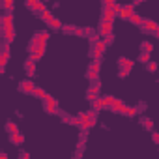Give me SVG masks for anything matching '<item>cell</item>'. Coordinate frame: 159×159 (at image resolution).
<instances>
[{
  "label": "cell",
  "mask_w": 159,
  "mask_h": 159,
  "mask_svg": "<svg viewBox=\"0 0 159 159\" xmlns=\"http://www.w3.org/2000/svg\"><path fill=\"white\" fill-rule=\"evenodd\" d=\"M105 47H107V43H105L103 36H94V49H92V58H94V60H101V56H103V52H105Z\"/></svg>",
  "instance_id": "cell-1"
},
{
  "label": "cell",
  "mask_w": 159,
  "mask_h": 159,
  "mask_svg": "<svg viewBox=\"0 0 159 159\" xmlns=\"http://www.w3.org/2000/svg\"><path fill=\"white\" fill-rule=\"evenodd\" d=\"M43 107H45V111L49 112V114H56V111H58V105H56V99L51 96V94H47L45 98H43Z\"/></svg>",
  "instance_id": "cell-2"
},
{
  "label": "cell",
  "mask_w": 159,
  "mask_h": 159,
  "mask_svg": "<svg viewBox=\"0 0 159 159\" xmlns=\"http://www.w3.org/2000/svg\"><path fill=\"white\" fill-rule=\"evenodd\" d=\"M99 69H101V62L99 60H94L86 71V77L90 79V81H98V75H99Z\"/></svg>",
  "instance_id": "cell-3"
},
{
  "label": "cell",
  "mask_w": 159,
  "mask_h": 159,
  "mask_svg": "<svg viewBox=\"0 0 159 159\" xmlns=\"http://www.w3.org/2000/svg\"><path fill=\"white\" fill-rule=\"evenodd\" d=\"M19 90H21L23 94H34L36 84L30 81V79H25V81H21V83H19Z\"/></svg>",
  "instance_id": "cell-4"
},
{
  "label": "cell",
  "mask_w": 159,
  "mask_h": 159,
  "mask_svg": "<svg viewBox=\"0 0 159 159\" xmlns=\"http://www.w3.org/2000/svg\"><path fill=\"white\" fill-rule=\"evenodd\" d=\"M140 28H142L144 32H152V34H155V30L159 28V25H157L155 21H152V19H142Z\"/></svg>",
  "instance_id": "cell-5"
},
{
  "label": "cell",
  "mask_w": 159,
  "mask_h": 159,
  "mask_svg": "<svg viewBox=\"0 0 159 159\" xmlns=\"http://www.w3.org/2000/svg\"><path fill=\"white\" fill-rule=\"evenodd\" d=\"M111 111H112V112H120V114H125V111H127V105H125L122 99H114V103L111 105Z\"/></svg>",
  "instance_id": "cell-6"
},
{
  "label": "cell",
  "mask_w": 159,
  "mask_h": 159,
  "mask_svg": "<svg viewBox=\"0 0 159 159\" xmlns=\"http://www.w3.org/2000/svg\"><path fill=\"white\" fill-rule=\"evenodd\" d=\"M2 30H13V15L11 13L2 15Z\"/></svg>",
  "instance_id": "cell-7"
},
{
  "label": "cell",
  "mask_w": 159,
  "mask_h": 159,
  "mask_svg": "<svg viewBox=\"0 0 159 159\" xmlns=\"http://www.w3.org/2000/svg\"><path fill=\"white\" fill-rule=\"evenodd\" d=\"M133 11H135V4H125V6H122V10H120V17H122V19H129V17L133 15Z\"/></svg>",
  "instance_id": "cell-8"
},
{
  "label": "cell",
  "mask_w": 159,
  "mask_h": 159,
  "mask_svg": "<svg viewBox=\"0 0 159 159\" xmlns=\"http://www.w3.org/2000/svg\"><path fill=\"white\" fill-rule=\"evenodd\" d=\"M116 11L111 8V6H105V10H103V17H101V21H112L114 23V19H116Z\"/></svg>",
  "instance_id": "cell-9"
},
{
  "label": "cell",
  "mask_w": 159,
  "mask_h": 159,
  "mask_svg": "<svg viewBox=\"0 0 159 159\" xmlns=\"http://www.w3.org/2000/svg\"><path fill=\"white\" fill-rule=\"evenodd\" d=\"M112 21H101V25H99V32H101V36H109V34H112Z\"/></svg>",
  "instance_id": "cell-10"
},
{
  "label": "cell",
  "mask_w": 159,
  "mask_h": 159,
  "mask_svg": "<svg viewBox=\"0 0 159 159\" xmlns=\"http://www.w3.org/2000/svg\"><path fill=\"white\" fill-rule=\"evenodd\" d=\"M10 140H11V144H15V146H21V144L25 142V135H23V133H19V131H15V133H10Z\"/></svg>",
  "instance_id": "cell-11"
},
{
  "label": "cell",
  "mask_w": 159,
  "mask_h": 159,
  "mask_svg": "<svg viewBox=\"0 0 159 159\" xmlns=\"http://www.w3.org/2000/svg\"><path fill=\"white\" fill-rule=\"evenodd\" d=\"M25 71H26V75H28V77H32V75L36 73V60L28 58V60L25 62Z\"/></svg>",
  "instance_id": "cell-12"
},
{
  "label": "cell",
  "mask_w": 159,
  "mask_h": 159,
  "mask_svg": "<svg viewBox=\"0 0 159 159\" xmlns=\"http://www.w3.org/2000/svg\"><path fill=\"white\" fill-rule=\"evenodd\" d=\"M118 66H120V67H127V69H131V67L135 66V62L129 60V58H125V56H120V58H118Z\"/></svg>",
  "instance_id": "cell-13"
},
{
  "label": "cell",
  "mask_w": 159,
  "mask_h": 159,
  "mask_svg": "<svg viewBox=\"0 0 159 159\" xmlns=\"http://www.w3.org/2000/svg\"><path fill=\"white\" fill-rule=\"evenodd\" d=\"M8 58H10V52L2 51V56H0V71H6V64H8Z\"/></svg>",
  "instance_id": "cell-14"
},
{
  "label": "cell",
  "mask_w": 159,
  "mask_h": 159,
  "mask_svg": "<svg viewBox=\"0 0 159 159\" xmlns=\"http://www.w3.org/2000/svg\"><path fill=\"white\" fill-rule=\"evenodd\" d=\"M39 17H41V21H43L45 25H49V23H51V21L54 19V17H52V13H51L49 10H45V11H41V13H39Z\"/></svg>",
  "instance_id": "cell-15"
},
{
  "label": "cell",
  "mask_w": 159,
  "mask_h": 159,
  "mask_svg": "<svg viewBox=\"0 0 159 159\" xmlns=\"http://www.w3.org/2000/svg\"><path fill=\"white\" fill-rule=\"evenodd\" d=\"M43 52H45V47H38V51H36V52H32V54H30V58L38 62V60H41V58H43Z\"/></svg>",
  "instance_id": "cell-16"
},
{
  "label": "cell",
  "mask_w": 159,
  "mask_h": 159,
  "mask_svg": "<svg viewBox=\"0 0 159 159\" xmlns=\"http://www.w3.org/2000/svg\"><path fill=\"white\" fill-rule=\"evenodd\" d=\"M6 131H8V133H15V131H19V125H17L15 122L8 120V122H6Z\"/></svg>",
  "instance_id": "cell-17"
},
{
  "label": "cell",
  "mask_w": 159,
  "mask_h": 159,
  "mask_svg": "<svg viewBox=\"0 0 159 159\" xmlns=\"http://www.w3.org/2000/svg\"><path fill=\"white\" fill-rule=\"evenodd\" d=\"M47 8H45V4L41 2V0H36L34 2V8H32V11H38V13H41V11H45Z\"/></svg>",
  "instance_id": "cell-18"
},
{
  "label": "cell",
  "mask_w": 159,
  "mask_h": 159,
  "mask_svg": "<svg viewBox=\"0 0 159 159\" xmlns=\"http://www.w3.org/2000/svg\"><path fill=\"white\" fill-rule=\"evenodd\" d=\"M2 36L6 41H13L15 39V30H2Z\"/></svg>",
  "instance_id": "cell-19"
},
{
  "label": "cell",
  "mask_w": 159,
  "mask_h": 159,
  "mask_svg": "<svg viewBox=\"0 0 159 159\" xmlns=\"http://www.w3.org/2000/svg\"><path fill=\"white\" fill-rule=\"evenodd\" d=\"M49 41V32H39V47H47Z\"/></svg>",
  "instance_id": "cell-20"
},
{
  "label": "cell",
  "mask_w": 159,
  "mask_h": 159,
  "mask_svg": "<svg viewBox=\"0 0 159 159\" xmlns=\"http://www.w3.org/2000/svg\"><path fill=\"white\" fill-rule=\"evenodd\" d=\"M142 127L152 131V129H153V120H152V118H148V116H144V118H142Z\"/></svg>",
  "instance_id": "cell-21"
},
{
  "label": "cell",
  "mask_w": 159,
  "mask_h": 159,
  "mask_svg": "<svg viewBox=\"0 0 159 159\" xmlns=\"http://www.w3.org/2000/svg\"><path fill=\"white\" fill-rule=\"evenodd\" d=\"M49 26H51L52 30H62V26H64V25L60 23V19H56V17H54V19L49 23Z\"/></svg>",
  "instance_id": "cell-22"
},
{
  "label": "cell",
  "mask_w": 159,
  "mask_h": 159,
  "mask_svg": "<svg viewBox=\"0 0 159 159\" xmlns=\"http://www.w3.org/2000/svg\"><path fill=\"white\" fill-rule=\"evenodd\" d=\"M140 49H142L144 52H152V51H153V43H152V41H142V43H140Z\"/></svg>",
  "instance_id": "cell-23"
},
{
  "label": "cell",
  "mask_w": 159,
  "mask_h": 159,
  "mask_svg": "<svg viewBox=\"0 0 159 159\" xmlns=\"http://www.w3.org/2000/svg\"><path fill=\"white\" fill-rule=\"evenodd\" d=\"M129 21H131V23H133V25H139V26H140V25H142V17H140V15H139V13H135V11H133V15H131V17H129Z\"/></svg>",
  "instance_id": "cell-24"
},
{
  "label": "cell",
  "mask_w": 159,
  "mask_h": 159,
  "mask_svg": "<svg viewBox=\"0 0 159 159\" xmlns=\"http://www.w3.org/2000/svg\"><path fill=\"white\" fill-rule=\"evenodd\" d=\"M92 107H94L96 111H99V109H103V107H105V101H103V98H98L96 101H92Z\"/></svg>",
  "instance_id": "cell-25"
},
{
  "label": "cell",
  "mask_w": 159,
  "mask_h": 159,
  "mask_svg": "<svg viewBox=\"0 0 159 159\" xmlns=\"http://www.w3.org/2000/svg\"><path fill=\"white\" fill-rule=\"evenodd\" d=\"M32 96H36V98H39V99H43L45 96H47V92L43 90V88H39V86H36V90H34V94Z\"/></svg>",
  "instance_id": "cell-26"
},
{
  "label": "cell",
  "mask_w": 159,
  "mask_h": 159,
  "mask_svg": "<svg viewBox=\"0 0 159 159\" xmlns=\"http://www.w3.org/2000/svg\"><path fill=\"white\" fill-rule=\"evenodd\" d=\"M139 62H142V64H148L150 62V52H140V56H139Z\"/></svg>",
  "instance_id": "cell-27"
},
{
  "label": "cell",
  "mask_w": 159,
  "mask_h": 159,
  "mask_svg": "<svg viewBox=\"0 0 159 159\" xmlns=\"http://www.w3.org/2000/svg\"><path fill=\"white\" fill-rule=\"evenodd\" d=\"M73 34H75V36H86V28H81V26H73Z\"/></svg>",
  "instance_id": "cell-28"
},
{
  "label": "cell",
  "mask_w": 159,
  "mask_h": 159,
  "mask_svg": "<svg viewBox=\"0 0 159 159\" xmlns=\"http://www.w3.org/2000/svg\"><path fill=\"white\" fill-rule=\"evenodd\" d=\"M99 84H92L90 88H88V94H96V96H99Z\"/></svg>",
  "instance_id": "cell-29"
},
{
  "label": "cell",
  "mask_w": 159,
  "mask_h": 159,
  "mask_svg": "<svg viewBox=\"0 0 159 159\" xmlns=\"http://www.w3.org/2000/svg\"><path fill=\"white\" fill-rule=\"evenodd\" d=\"M114 99H116V98H112V96H105V98H103V101H105V107H109V109H111V105L114 103Z\"/></svg>",
  "instance_id": "cell-30"
},
{
  "label": "cell",
  "mask_w": 159,
  "mask_h": 159,
  "mask_svg": "<svg viewBox=\"0 0 159 159\" xmlns=\"http://www.w3.org/2000/svg\"><path fill=\"white\" fill-rule=\"evenodd\" d=\"M129 71H131V69H127V67H120V71H118V75H120V79H125V77L129 75Z\"/></svg>",
  "instance_id": "cell-31"
},
{
  "label": "cell",
  "mask_w": 159,
  "mask_h": 159,
  "mask_svg": "<svg viewBox=\"0 0 159 159\" xmlns=\"http://www.w3.org/2000/svg\"><path fill=\"white\" fill-rule=\"evenodd\" d=\"M146 67H148V71H152V73H153V71H157V64H155V62H152V60L146 64Z\"/></svg>",
  "instance_id": "cell-32"
},
{
  "label": "cell",
  "mask_w": 159,
  "mask_h": 159,
  "mask_svg": "<svg viewBox=\"0 0 159 159\" xmlns=\"http://www.w3.org/2000/svg\"><path fill=\"white\" fill-rule=\"evenodd\" d=\"M2 6H4V10H11L13 8V0H2Z\"/></svg>",
  "instance_id": "cell-33"
},
{
  "label": "cell",
  "mask_w": 159,
  "mask_h": 159,
  "mask_svg": "<svg viewBox=\"0 0 159 159\" xmlns=\"http://www.w3.org/2000/svg\"><path fill=\"white\" fill-rule=\"evenodd\" d=\"M81 122H83L81 116H71V124H73V125H79V127H81Z\"/></svg>",
  "instance_id": "cell-34"
},
{
  "label": "cell",
  "mask_w": 159,
  "mask_h": 159,
  "mask_svg": "<svg viewBox=\"0 0 159 159\" xmlns=\"http://www.w3.org/2000/svg\"><path fill=\"white\" fill-rule=\"evenodd\" d=\"M62 32H66V34H73V26H71V25H64V26H62Z\"/></svg>",
  "instance_id": "cell-35"
},
{
  "label": "cell",
  "mask_w": 159,
  "mask_h": 159,
  "mask_svg": "<svg viewBox=\"0 0 159 159\" xmlns=\"http://www.w3.org/2000/svg\"><path fill=\"white\" fill-rule=\"evenodd\" d=\"M135 114H137V109H135V107H127L125 116H135Z\"/></svg>",
  "instance_id": "cell-36"
},
{
  "label": "cell",
  "mask_w": 159,
  "mask_h": 159,
  "mask_svg": "<svg viewBox=\"0 0 159 159\" xmlns=\"http://www.w3.org/2000/svg\"><path fill=\"white\" fill-rule=\"evenodd\" d=\"M103 39H105V43H107V45H111V43L114 41V36H112V34H109V36H103Z\"/></svg>",
  "instance_id": "cell-37"
},
{
  "label": "cell",
  "mask_w": 159,
  "mask_h": 159,
  "mask_svg": "<svg viewBox=\"0 0 159 159\" xmlns=\"http://www.w3.org/2000/svg\"><path fill=\"white\" fill-rule=\"evenodd\" d=\"M152 139H153L155 144H159V131H153V133H152Z\"/></svg>",
  "instance_id": "cell-38"
},
{
  "label": "cell",
  "mask_w": 159,
  "mask_h": 159,
  "mask_svg": "<svg viewBox=\"0 0 159 159\" xmlns=\"http://www.w3.org/2000/svg\"><path fill=\"white\" fill-rule=\"evenodd\" d=\"M111 8H112V10H114V11H116V13H118V15H120V10H122V6H118V4H116V2H114V4H112V6H111Z\"/></svg>",
  "instance_id": "cell-39"
},
{
  "label": "cell",
  "mask_w": 159,
  "mask_h": 159,
  "mask_svg": "<svg viewBox=\"0 0 159 159\" xmlns=\"http://www.w3.org/2000/svg\"><path fill=\"white\" fill-rule=\"evenodd\" d=\"M10 43H11V41H4V45H2V51L10 52Z\"/></svg>",
  "instance_id": "cell-40"
},
{
  "label": "cell",
  "mask_w": 159,
  "mask_h": 159,
  "mask_svg": "<svg viewBox=\"0 0 159 159\" xmlns=\"http://www.w3.org/2000/svg\"><path fill=\"white\" fill-rule=\"evenodd\" d=\"M34 2H36V0H26L25 4H26V8H28V10H32V8H34Z\"/></svg>",
  "instance_id": "cell-41"
},
{
  "label": "cell",
  "mask_w": 159,
  "mask_h": 159,
  "mask_svg": "<svg viewBox=\"0 0 159 159\" xmlns=\"http://www.w3.org/2000/svg\"><path fill=\"white\" fill-rule=\"evenodd\" d=\"M116 0H103V6H112Z\"/></svg>",
  "instance_id": "cell-42"
},
{
  "label": "cell",
  "mask_w": 159,
  "mask_h": 159,
  "mask_svg": "<svg viewBox=\"0 0 159 159\" xmlns=\"http://www.w3.org/2000/svg\"><path fill=\"white\" fill-rule=\"evenodd\" d=\"M62 122L64 124H71V116H62Z\"/></svg>",
  "instance_id": "cell-43"
},
{
  "label": "cell",
  "mask_w": 159,
  "mask_h": 159,
  "mask_svg": "<svg viewBox=\"0 0 159 159\" xmlns=\"http://www.w3.org/2000/svg\"><path fill=\"white\" fill-rule=\"evenodd\" d=\"M86 36H94V30L92 28H86Z\"/></svg>",
  "instance_id": "cell-44"
},
{
  "label": "cell",
  "mask_w": 159,
  "mask_h": 159,
  "mask_svg": "<svg viewBox=\"0 0 159 159\" xmlns=\"http://www.w3.org/2000/svg\"><path fill=\"white\" fill-rule=\"evenodd\" d=\"M142 2H146V0H135L133 4H135V6H139V4H142Z\"/></svg>",
  "instance_id": "cell-45"
},
{
  "label": "cell",
  "mask_w": 159,
  "mask_h": 159,
  "mask_svg": "<svg viewBox=\"0 0 159 159\" xmlns=\"http://www.w3.org/2000/svg\"><path fill=\"white\" fill-rule=\"evenodd\" d=\"M155 36H157V38H159V28H157V30H155Z\"/></svg>",
  "instance_id": "cell-46"
}]
</instances>
